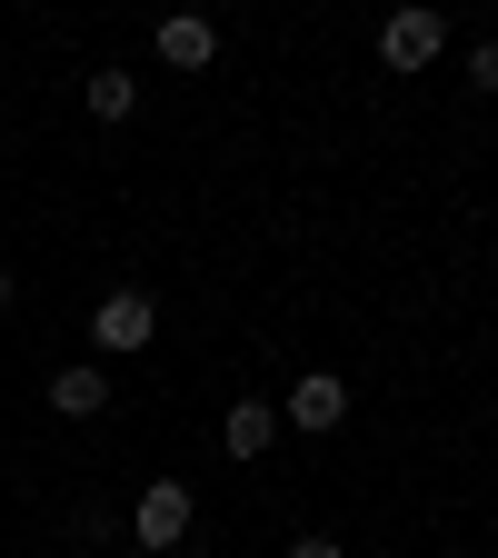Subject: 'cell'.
Returning a JSON list of instances; mask_svg holds the SVG:
<instances>
[{
    "label": "cell",
    "mask_w": 498,
    "mask_h": 558,
    "mask_svg": "<svg viewBox=\"0 0 498 558\" xmlns=\"http://www.w3.org/2000/svg\"><path fill=\"white\" fill-rule=\"evenodd\" d=\"M130 538H139V558L180 548L190 538V488L180 478H150V488H139V509H130Z\"/></svg>",
    "instance_id": "cell-1"
},
{
    "label": "cell",
    "mask_w": 498,
    "mask_h": 558,
    "mask_svg": "<svg viewBox=\"0 0 498 558\" xmlns=\"http://www.w3.org/2000/svg\"><path fill=\"white\" fill-rule=\"evenodd\" d=\"M90 339L110 349V360H120V349H150V339H160V310H150V290H110V300L90 310Z\"/></svg>",
    "instance_id": "cell-2"
},
{
    "label": "cell",
    "mask_w": 498,
    "mask_h": 558,
    "mask_svg": "<svg viewBox=\"0 0 498 558\" xmlns=\"http://www.w3.org/2000/svg\"><path fill=\"white\" fill-rule=\"evenodd\" d=\"M469 81H478V90H498V40H478V60H469Z\"/></svg>",
    "instance_id": "cell-9"
},
{
    "label": "cell",
    "mask_w": 498,
    "mask_h": 558,
    "mask_svg": "<svg viewBox=\"0 0 498 558\" xmlns=\"http://www.w3.org/2000/svg\"><path fill=\"white\" fill-rule=\"evenodd\" d=\"M81 100H90V120H130L139 110V81H130V70H90Z\"/></svg>",
    "instance_id": "cell-8"
},
{
    "label": "cell",
    "mask_w": 498,
    "mask_h": 558,
    "mask_svg": "<svg viewBox=\"0 0 498 558\" xmlns=\"http://www.w3.org/2000/svg\"><path fill=\"white\" fill-rule=\"evenodd\" d=\"M269 439H279V409H269V399H240V409L220 418V449H230V459H269Z\"/></svg>",
    "instance_id": "cell-5"
},
{
    "label": "cell",
    "mask_w": 498,
    "mask_h": 558,
    "mask_svg": "<svg viewBox=\"0 0 498 558\" xmlns=\"http://www.w3.org/2000/svg\"><path fill=\"white\" fill-rule=\"evenodd\" d=\"M290 558H349V548H339V538H300Z\"/></svg>",
    "instance_id": "cell-10"
},
{
    "label": "cell",
    "mask_w": 498,
    "mask_h": 558,
    "mask_svg": "<svg viewBox=\"0 0 498 558\" xmlns=\"http://www.w3.org/2000/svg\"><path fill=\"white\" fill-rule=\"evenodd\" d=\"M439 40H449L439 11H389V21H379V60H389V70H429Z\"/></svg>",
    "instance_id": "cell-3"
},
{
    "label": "cell",
    "mask_w": 498,
    "mask_h": 558,
    "mask_svg": "<svg viewBox=\"0 0 498 558\" xmlns=\"http://www.w3.org/2000/svg\"><path fill=\"white\" fill-rule=\"evenodd\" d=\"M279 418H290V429H309V439H329L339 418H349V379H329V369H309L290 399H279Z\"/></svg>",
    "instance_id": "cell-4"
},
{
    "label": "cell",
    "mask_w": 498,
    "mask_h": 558,
    "mask_svg": "<svg viewBox=\"0 0 498 558\" xmlns=\"http://www.w3.org/2000/svg\"><path fill=\"white\" fill-rule=\"evenodd\" d=\"M209 50H220V31H209L199 11H170V21H160V60H170V70H209Z\"/></svg>",
    "instance_id": "cell-6"
},
{
    "label": "cell",
    "mask_w": 498,
    "mask_h": 558,
    "mask_svg": "<svg viewBox=\"0 0 498 558\" xmlns=\"http://www.w3.org/2000/svg\"><path fill=\"white\" fill-rule=\"evenodd\" d=\"M0 319H11V269H0Z\"/></svg>",
    "instance_id": "cell-11"
},
{
    "label": "cell",
    "mask_w": 498,
    "mask_h": 558,
    "mask_svg": "<svg viewBox=\"0 0 498 558\" xmlns=\"http://www.w3.org/2000/svg\"><path fill=\"white\" fill-rule=\"evenodd\" d=\"M50 409H60V418H100V409H110V379L70 360V369H50Z\"/></svg>",
    "instance_id": "cell-7"
}]
</instances>
